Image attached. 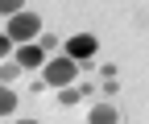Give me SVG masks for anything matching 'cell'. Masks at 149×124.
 <instances>
[{"label": "cell", "mask_w": 149, "mask_h": 124, "mask_svg": "<svg viewBox=\"0 0 149 124\" xmlns=\"http://www.w3.org/2000/svg\"><path fill=\"white\" fill-rule=\"evenodd\" d=\"M17 124H37V120H29V116H25V120H17Z\"/></svg>", "instance_id": "12"}, {"label": "cell", "mask_w": 149, "mask_h": 124, "mask_svg": "<svg viewBox=\"0 0 149 124\" xmlns=\"http://www.w3.org/2000/svg\"><path fill=\"white\" fill-rule=\"evenodd\" d=\"M17 75H21V66H17V62H4V66H0V87H4V83H17Z\"/></svg>", "instance_id": "7"}, {"label": "cell", "mask_w": 149, "mask_h": 124, "mask_svg": "<svg viewBox=\"0 0 149 124\" xmlns=\"http://www.w3.org/2000/svg\"><path fill=\"white\" fill-rule=\"evenodd\" d=\"M87 120L91 124H120V108H116V103H95Z\"/></svg>", "instance_id": "5"}, {"label": "cell", "mask_w": 149, "mask_h": 124, "mask_svg": "<svg viewBox=\"0 0 149 124\" xmlns=\"http://www.w3.org/2000/svg\"><path fill=\"white\" fill-rule=\"evenodd\" d=\"M8 112H17V91L13 87H0V116H8Z\"/></svg>", "instance_id": "6"}, {"label": "cell", "mask_w": 149, "mask_h": 124, "mask_svg": "<svg viewBox=\"0 0 149 124\" xmlns=\"http://www.w3.org/2000/svg\"><path fill=\"white\" fill-rule=\"evenodd\" d=\"M4 54H13V42L4 37V33H0V58H4Z\"/></svg>", "instance_id": "11"}, {"label": "cell", "mask_w": 149, "mask_h": 124, "mask_svg": "<svg viewBox=\"0 0 149 124\" xmlns=\"http://www.w3.org/2000/svg\"><path fill=\"white\" fill-rule=\"evenodd\" d=\"M37 46H42V54L50 58V50H58V37H50V33H46V37H42V42H37Z\"/></svg>", "instance_id": "10"}, {"label": "cell", "mask_w": 149, "mask_h": 124, "mask_svg": "<svg viewBox=\"0 0 149 124\" xmlns=\"http://www.w3.org/2000/svg\"><path fill=\"white\" fill-rule=\"evenodd\" d=\"M62 50H66V58H70V62H91V58H95V50H100V42L91 37V33H74V37H70Z\"/></svg>", "instance_id": "3"}, {"label": "cell", "mask_w": 149, "mask_h": 124, "mask_svg": "<svg viewBox=\"0 0 149 124\" xmlns=\"http://www.w3.org/2000/svg\"><path fill=\"white\" fill-rule=\"evenodd\" d=\"M13 62L21 66V70H37V66H46L50 58L42 54V46L33 42V46H17V50H13Z\"/></svg>", "instance_id": "4"}, {"label": "cell", "mask_w": 149, "mask_h": 124, "mask_svg": "<svg viewBox=\"0 0 149 124\" xmlns=\"http://www.w3.org/2000/svg\"><path fill=\"white\" fill-rule=\"evenodd\" d=\"M58 99H62V108H74L83 95H79V87H62V91H58Z\"/></svg>", "instance_id": "8"}, {"label": "cell", "mask_w": 149, "mask_h": 124, "mask_svg": "<svg viewBox=\"0 0 149 124\" xmlns=\"http://www.w3.org/2000/svg\"><path fill=\"white\" fill-rule=\"evenodd\" d=\"M0 12H4L8 21H13V17H21L25 8H21V0H0Z\"/></svg>", "instance_id": "9"}, {"label": "cell", "mask_w": 149, "mask_h": 124, "mask_svg": "<svg viewBox=\"0 0 149 124\" xmlns=\"http://www.w3.org/2000/svg\"><path fill=\"white\" fill-rule=\"evenodd\" d=\"M74 79H79V62H70L66 54L62 58H50L42 66V87H58V91H62V87H70Z\"/></svg>", "instance_id": "1"}, {"label": "cell", "mask_w": 149, "mask_h": 124, "mask_svg": "<svg viewBox=\"0 0 149 124\" xmlns=\"http://www.w3.org/2000/svg\"><path fill=\"white\" fill-rule=\"evenodd\" d=\"M42 33V17H33V12H21V17H13L8 29H4V37L13 46H33V37Z\"/></svg>", "instance_id": "2"}]
</instances>
